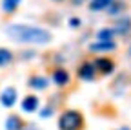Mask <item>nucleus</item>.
<instances>
[{"mask_svg": "<svg viewBox=\"0 0 131 130\" xmlns=\"http://www.w3.org/2000/svg\"><path fill=\"white\" fill-rule=\"evenodd\" d=\"M6 33L15 42H22V44H47L51 40L49 31L27 24H11L6 28Z\"/></svg>", "mask_w": 131, "mask_h": 130, "instance_id": "1", "label": "nucleus"}, {"mask_svg": "<svg viewBox=\"0 0 131 130\" xmlns=\"http://www.w3.org/2000/svg\"><path fill=\"white\" fill-rule=\"evenodd\" d=\"M58 130H84V116L78 110H66L58 119Z\"/></svg>", "mask_w": 131, "mask_h": 130, "instance_id": "2", "label": "nucleus"}, {"mask_svg": "<svg viewBox=\"0 0 131 130\" xmlns=\"http://www.w3.org/2000/svg\"><path fill=\"white\" fill-rule=\"evenodd\" d=\"M93 64H95L96 72L100 73V75H111V73L115 72V62H113V59H109V57H98Z\"/></svg>", "mask_w": 131, "mask_h": 130, "instance_id": "3", "label": "nucleus"}, {"mask_svg": "<svg viewBox=\"0 0 131 130\" xmlns=\"http://www.w3.org/2000/svg\"><path fill=\"white\" fill-rule=\"evenodd\" d=\"M77 75L82 79V81H95V77H96V68H95V64L93 62H82L80 66H78V70H77Z\"/></svg>", "mask_w": 131, "mask_h": 130, "instance_id": "4", "label": "nucleus"}, {"mask_svg": "<svg viewBox=\"0 0 131 130\" xmlns=\"http://www.w3.org/2000/svg\"><path fill=\"white\" fill-rule=\"evenodd\" d=\"M0 103H2V106H6V108H11L16 103V90L13 86H7L2 93H0Z\"/></svg>", "mask_w": 131, "mask_h": 130, "instance_id": "5", "label": "nucleus"}, {"mask_svg": "<svg viewBox=\"0 0 131 130\" xmlns=\"http://www.w3.org/2000/svg\"><path fill=\"white\" fill-rule=\"evenodd\" d=\"M115 48H117V44H115L113 40H98V42H95V44H91L89 46V50L91 51H113Z\"/></svg>", "mask_w": 131, "mask_h": 130, "instance_id": "6", "label": "nucleus"}, {"mask_svg": "<svg viewBox=\"0 0 131 130\" xmlns=\"http://www.w3.org/2000/svg\"><path fill=\"white\" fill-rule=\"evenodd\" d=\"M115 35H127L131 31V19H120L117 20V24L113 26Z\"/></svg>", "mask_w": 131, "mask_h": 130, "instance_id": "7", "label": "nucleus"}, {"mask_svg": "<svg viewBox=\"0 0 131 130\" xmlns=\"http://www.w3.org/2000/svg\"><path fill=\"white\" fill-rule=\"evenodd\" d=\"M53 83L58 84V86H66L69 83V73L68 70H64V68H57L53 72Z\"/></svg>", "mask_w": 131, "mask_h": 130, "instance_id": "8", "label": "nucleus"}, {"mask_svg": "<svg viewBox=\"0 0 131 130\" xmlns=\"http://www.w3.org/2000/svg\"><path fill=\"white\" fill-rule=\"evenodd\" d=\"M38 108V97L37 95H27L22 101V110L24 112H35Z\"/></svg>", "mask_w": 131, "mask_h": 130, "instance_id": "9", "label": "nucleus"}, {"mask_svg": "<svg viewBox=\"0 0 131 130\" xmlns=\"http://www.w3.org/2000/svg\"><path fill=\"white\" fill-rule=\"evenodd\" d=\"M29 86L37 88V90H44V88H47V79L42 77V75H33L29 79Z\"/></svg>", "mask_w": 131, "mask_h": 130, "instance_id": "10", "label": "nucleus"}, {"mask_svg": "<svg viewBox=\"0 0 131 130\" xmlns=\"http://www.w3.org/2000/svg\"><path fill=\"white\" fill-rule=\"evenodd\" d=\"M124 9H126V4L122 2V0H113V2L109 4V7H107V13L111 15V17H115V15L124 13Z\"/></svg>", "mask_w": 131, "mask_h": 130, "instance_id": "11", "label": "nucleus"}, {"mask_svg": "<svg viewBox=\"0 0 131 130\" xmlns=\"http://www.w3.org/2000/svg\"><path fill=\"white\" fill-rule=\"evenodd\" d=\"M6 130H22V119L18 116H9L6 121Z\"/></svg>", "mask_w": 131, "mask_h": 130, "instance_id": "12", "label": "nucleus"}, {"mask_svg": "<svg viewBox=\"0 0 131 130\" xmlns=\"http://www.w3.org/2000/svg\"><path fill=\"white\" fill-rule=\"evenodd\" d=\"M113 2V0H91L89 2V9L91 11H104L109 7V4Z\"/></svg>", "mask_w": 131, "mask_h": 130, "instance_id": "13", "label": "nucleus"}, {"mask_svg": "<svg viewBox=\"0 0 131 130\" xmlns=\"http://www.w3.org/2000/svg\"><path fill=\"white\" fill-rule=\"evenodd\" d=\"M20 0H2V11L6 15H11L16 11V7H18Z\"/></svg>", "mask_w": 131, "mask_h": 130, "instance_id": "14", "label": "nucleus"}, {"mask_svg": "<svg viewBox=\"0 0 131 130\" xmlns=\"http://www.w3.org/2000/svg\"><path fill=\"white\" fill-rule=\"evenodd\" d=\"M96 39H98V40H113V39H115L113 28H104V29H100V31L96 33Z\"/></svg>", "mask_w": 131, "mask_h": 130, "instance_id": "15", "label": "nucleus"}, {"mask_svg": "<svg viewBox=\"0 0 131 130\" xmlns=\"http://www.w3.org/2000/svg\"><path fill=\"white\" fill-rule=\"evenodd\" d=\"M11 60H13V53L6 48H0V66H7Z\"/></svg>", "mask_w": 131, "mask_h": 130, "instance_id": "16", "label": "nucleus"}, {"mask_svg": "<svg viewBox=\"0 0 131 130\" xmlns=\"http://www.w3.org/2000/svg\"><path fill=\"white\" fill-rule=\"evenodd\" d=\"M49 116H51V108H44L40 112V117H49Z\"/></svg>", "mask_w": 131, "mask_h": 130, "instance_id": "17", "label": "nucleus"}, {"mask_svg": "<svg viewBox=\"0 0 131 130\" xmlns=\"http://www.w3.org/2000/svg\"><path fill=\"white\" fill-rule=\"evenodd\" d=\"M69 24H71V28H78V26H80V20H78V19H71Z\"/></svg>", "mask_w": 131, "mask_h": 130, "instance_id": "18", "label": "nucleus"}, {"mask_svg": "<svg viewBox=\"0 0 131 130\" xmlns=\"http://www.w3.org/2000/svg\"><path fill=\"white\" fill-rule=\"evenodd\" d=\"M71 2H73L75 6H80V4H84V2H88V0H71Z\"/></svg>", "mask_w": 131, "mask_h": 130, "instance_id": "19", "label": "nucleus"}, {"mask_svg": "<svg viewBox=\"0 0 131 130\" xmlns=\"http://www.w3.org/2000/svg\"><path fill=\"white\" fill-rule=\"evenodd\" d=\"M26 130H40V128H37L35 125H31V126H26Z\"/></svg>", "mask_w": 131, "mask_h": 130, "instance_id": "20", "label": "nucleus"}, {"mask_svg": "<svg viewBox=\"0 0 131 130\" xmlns=\"http://www.w3.org/2000/svg\"><path fill=\"white\" fill-rule=\"evenodd\" d=\"M117 130H131L129 126H120V128H117Z\"/></svg>", "mask_w": 131, "mask_h": 130, "instance_id": "21", "label": "nucleus"}, {"mask_svg": "<svg viewBox=\"0 0 131 130\" xmlns=\"http://www.w3.org/2000/svg\"><path fill=\"white\" fill-rule=\"evenodd\" d=\"M127 53H129V57H131V46H129V50H127Z\"/></svg>", "mask_w": 131, "mask_h": 130, "instance_id": "22", "label": "nucleus"}]
</instances>
